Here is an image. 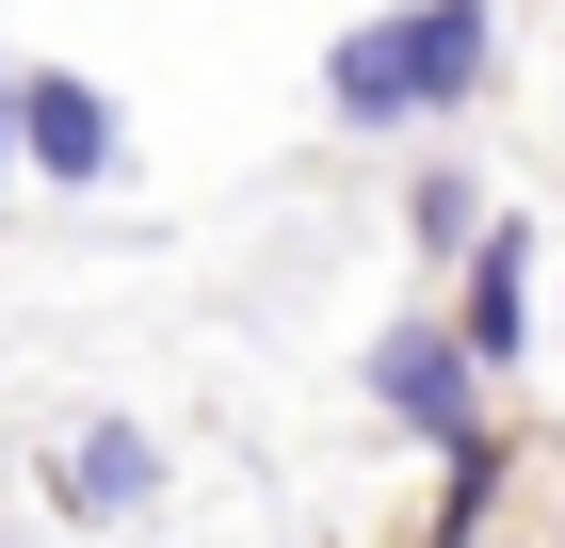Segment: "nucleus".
I'll use <instances>...</instances> for the list:
<instances>
[{"label":"nucleus","mask_w":565,"mask_h":548,"mask_svg":"<svg viewBox=\"0 0 565 548\" xmlns=\"http://www.w3.org/2000/svg\"><path fill=\"white\" fill-rule=\"evenodd\" d=\"M501 82V0H388L323 49V114L340 129H452Z\"/></svg>","instance_id":"nucleus-1"},{"label":"nucleus","mask_w":565,"mask_h":548,"mask_svg":"<svg viewBox=\"0 0 565 548\" xmlns=\"http://www.w3.org/2000/svg\"><path fill=\"white\" fill-rule=\"evenodd\" d=\"M17 178H49V194H114V162H130V114L82 82V65H17Z\"/></svg>","instance_id":"nucleus-2"},{"label":"nucleus","mask_w":565,"mask_h":548,"mask_svg":"<svg viewBox=\"0 0 565 548\" xmlns=\"http://www.w3.org/2000/svg\"><path fill=\"white\" fill-rule=\"evenodd\" d=\"M33 484H49L65 533H130V516H162V436H146V420H65Z\"/></svg>","instance_id":"nucleus-3"},{"label":"nucleus","mask_w":565,"mask_h":548,"mask_svg":"<svg viewBox=\"0 0 565 548\" xmlns=\"http://www.w3.org/2000/svg\"><path fill=\"white\" fill-rule=\"evenodd\" d=\"M372 404H388L420 452H469V436H484V372H469L452 323H388V339H372Z\"/></svg>","instance_id":"nucleus-4"},{"label":"nucleus","mask_w":565,"mask_h":548,"mask_svg":"<svg viewBox=\"0 0 565 548\" xmlns=\"http://www.w3.org/2000/svg\"><path fill=\"white\" fill-rule=\"evenodd\" d=\"M452 339H469V372H518V355H533V226L484 211V243H469V323H452Z\"/></svg>","instance_id":"nucleus-5"},{"label":"nucleus","mask_w":565,"mask_h":548,"mask_svg":"<svg viewBox=\"0 0 565 548\" xmlns=\"http://www.w3.org/2000/svg\"><path fill=\"white\" fill-rule=\"evenodd\" d=\"M404 243H420V258H469L484 243V178L469 162H420V178H404Z\"/></svg>","instance_id":"nucleus-6"},{"label":"nucleus","mask_w":565,"mask_h":548,"mask_svg":"<svg viewBox=\"0 0 565 548\" xmlns=\"http://www.w3.org/2000/svg\"><path fill=\"white\" fill-rule=\"evenodd\" d=\"M484 516H501V420H484L469 452H436V548H469Z\"/></svg>","instance_id":"nucleus-7"},{"label":"nucleus","mask_w":565,"mask_h":548,"mask_svg":"<svg viewBox=\"0 0 565 548\" xmlns=\"http://www.w3.org/2000/svg\"><path fill=\"white\" fill-rule=\"evenodd\" d=\"M0 178H17V97H0Z\"/></svg>","instance_id":"nucleus-8"}]
</instances>
